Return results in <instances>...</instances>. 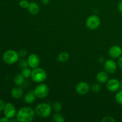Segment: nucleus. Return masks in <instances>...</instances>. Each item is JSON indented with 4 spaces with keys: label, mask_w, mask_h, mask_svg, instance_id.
<instances>
[{
    "label": "nucleus",
    "mask_w": 122,
    "mask_h": 122,
    "mask_svg": "<svg viewBox=\"0 0 122 122\" xmlns=\"http://www.w3.org/2000/svg\"><path fill=\"white\" fill-rule=\"evenodd\" d=\"M35 112L29 107H21L16 113V119L20 122H30L34 119Z\"/></svg>",
    "instance_id": "f257e3e1"
},
{
    "label": "nucleus",
    "mask_w": 122,
    "mask_h": 122,
    "mask_svg": "<svg viewBox=\"0 0 122 122\" xmlns=\"http://www.w3.org/2000/svg\"><path fill=\"white\" fill-rule=\"evenodd\" d=\"M51 106L49 104L42 102L36 106L35 108V114L41 118H46L51 115Z\"/></svg>",
    "instance_id": "f03ea898"
},
{
    "label": "nucleus",
    "mask_w": 122,
    "mask_h": 122,
    "mask_svg": "<svg viewBox=\"0 0 122 122\" xmlns=\"http://www.w3.org/2000/svg\"><path fill=\"white\" fill-rule=\"evenodd\" d=\"M31 79L32 81L37 83H41L47 78V73L44 69L40 67L33 69L31 74Z\"/></svg>",
    "instance_id": "7ed1b4c3"
},
{
    "label": "nucleus",
    "mask_w": 122,
    "mask_h": 122,
    "mask_svg": "<svg viewBox=\"0 0 122 122\" xmlns=\"http://www.w3.org/2000/svg\"><path fill=\"white\" fill-rule=\"evenodd\" d=\"M19 52L13 50H7L2 56V60L7 64H13L18 61L19 59Z\"/></svg>",
    "instance_id": "20e7f679"
},
{
    "label": "nucleus",
    "mask_w": 122,
    "mask_h": 122,
    "mask_svg": "<svg viewBox=\"0 0 122 122\" xmlns=\"http://www.w3.org/2000/svg\"><path fill=\"white\" fill-rule=\"evenodd\" d=\"M36 98L42 99L46 97L49 94V88L46 84L40 83L33 90Z\"/></svg>",
    "instance_id": "39448f33"
},
{
    "label": "nucleus",
    "mask_w": 122,
    "mask_h": 122,
    "mask_svg": "<svg viewBox=\"0 0 122 122\" xmlns=\"http://www.w3.org/2000/svg\"><path fill=\"white\" fill-rule=\"evenodd\" d=\"M101 25L100 17L96 15H90L86 20V27L90 30H95L98 28Z\"/></svg>",
    "instance_id": "423d86ee"
},
{
    "label": "nucleus",
    "mask_w": 122,
    "mask_h": 122,
    "mask_svg": "<svg viewBox=\"0 0 122 122\" xmlns=\"http://www.w3.org/2000/svg\"><path fill=\"white\" fill-rule=\"evenodd\" d=\"M4 114L6 117L9 119L14 118L16 116V109L15 106L11 102H7L4 109Z\"/></svg>",
    "instance_id": "0eeeda50"
},
{
    "label": "nucleus",
    "mask_w": 122,
    "mask_h": 122,
    "mask_svg": "<svg viewBox=\"0 0 122 122\" xmlns=\"http://www.w3.org/2000/svg\"><path fill=\"white\" fill-rule=\"evenodd\" d=\"M104 67L105 70L108 73L112 74L115 73L116 71L117 70V64H116V63L114 60L112 59H109L105 61Z\"/></svg>",
    "instance_id": "6e6552de"
},
{
    "label": "nucleus",
    "mask_w": 122,
    "mask_h": 122,
    "mask_svg": "<svg viewBox=\"0 0 122 122\" xmlns=\"http://www.w3.org/2000/svg\"><path fill=\"white\" fill-rule=\"evenodd\" d=\"M90 90V86L87 82H81L76 85V91L79 95H86Z\"/></svg>",
    "instance_id": "1a4fd4ad"
},
{
    "label": "nucleus",
    "mask_w": 122,
    "mask_h": 122,
    "mask_svg": "<svg viewBox=\"0 0 122 122\" xmlns=\"http://www.w3.org/2000/svg\"><path fill=\"white\" fill-rule=\"evenodd\" d=\"M29 66L31 69H35L38 67L40 64V59L38 56L36 54H31L28 56L27 58Z\"/></svg>",
    "instance_id": "9d476101"
},
{
    "label": "nucleus",
    "mask_w": 122,
    "mask_h": 122,
    "mask_svg": "<svg viewBox=\"0 0 122 122\" xmlns=\"http://www.w3.org/2000/svg\"><path fill=\"white\" fill-rule=\"evenodd\" d=\"M107 88L111 92H116L120 89V82L116 79H112L107 81Z\"/></svg>",
    "instance_id": "9b49d317"
},
{
    "label": "nucleus",
    "mask_w": 122,
    "mask_h": 122,
    "mask_svg": "<svg viewBox=\"0 0 122 122\" xmlns=\"http://www.w3.org/2000/svg\"><path fill=\"white\" fill-rule=\"evenodd\" d=\"M108 54L111 57L113 58H117L121 57L122 55V48L119 45L112 46L108 51Z\"/></svg>",
    "instance_id": "f8f14e48"
},
{
    "label": "nucleus",
    "mask_w": 122,
    "mask_h": 122,
    "mask_svg": "<svg viewBox=\"0 0 122 122\" xmlns=\"http://www.w3.org/2000/svg\"><path fill=\"white\" fill-rule=\"evenodd\" d=\"M23 94L24 91L23 89L19 86L13 88L12 89L11 92L12 97L15 100H19V99L21 98L23 96Z\"/></svg>",
    "instance_id": "ddd939ff"
},
{
    "label": "nucleus",
    "mask_w": 122,
    "mask_h": 122,
    "mask_svg": "<svg viewBox=\"0 0 122 122\" xmlns=\"http://www.w3.org/2000/svg\"><path fill=\"white\" fill-rule=\"evenodd\" d=\"M96 79L99 83H104L109 80V76L107 71H101L98 73L96 76Z\"/></svg>",
    "instance_id": "4468645a"
},
{
    "label": "nucleus",
    "mask_w": 122,
    "mask_h": 122,
    "mask_svg": "<svg viewBox=\"0 0 122 122\" xmlns=\"http://www.w3.org/2000/svg\"><path fill=\"white\" fill-rule=\"evenodd\" d=\"M27 9H28L29 13L32 15H36L39 13V11H40L39 5L36 3L35 2H30Z\"/></svg>",
    "instance_id": "2eb2a0df"
},
{
    "label": "nucleus",
    "mask_w": 122,
    "mask_h": 122,
    "mask_svg": "<svg viewBox=\"0 0 122 122\" xmlns=\"http://www.w3.org/2000/svg\"><path fill=\"white\" fill-rule=\"evenodd\" d=\"M36 98V97L34 91H30L25 95L24 101H25V102L26 104H32L35 101Z\"/></svg>",
    "instance_id": "dca6fc26"
},
{
    "label": "nucleus",
    "mask_w": 122,
    "mask_h": 122,
    "mask_svg": "<svg viewBox=\"0 0 122 122\" xmlns=\"http://www.w3.org/2000/svg\"><path fill=\"white\" fill-rule=\"evenodd\" d=\"M25 82V77L21 74H17L14 77V82L17 86H21Z\"/></svg>",
    "instance_id": "f3484780"
},
{
    "label": "nucleus",
    "mask_w": 122,
    "mask_h": 122,
    "mask_svg": "<svg viewBox=\"0 0 122 122\" xmlns=\"http://www.w3.org/2000/svg\"><path fill=\"white\" fill-rule=\"evenodd\" d=\"M69 58V54L67 52H63L59 54L57 57V60L59 62L61 63H64V62L67 61Z\"/></svg>",
    "instance_id": "a211bd4d"
},
{
    "label": "nucleus",
    "mask_w": 122,
    "mask_h": 122,
    "mask_svg": "<svg viewBox=\"0 0 122 122\" xmlns=\"http://www.w3.org/2000/svg\"><path fill=\"white\" fill-rule=\"evenodd\" d=\"M21 74L25 78H29V77L31 76L32 70L30 68H29L28 67L23 68V69H22V70H21Z\"/></svg>",
    "instance_id": "6ab92c4d"
},
{
    "label": "nucleus",
    "mask_w": 122,
    "mask_h": 122,
    "mask_svg": "<svg viewBox=\"0 0 122 122\" xmlns=\"http://www.w3.org/2000/svg\"><path fill=\"white\" fill-rule=\"evenodd\" d=\"M52 120L55 122H65V119H64V117L63 115H61L60 113H56L52 117Z\"/></svg>",
    "instance_id": "aec40b11"
},
{
    "label": "nucleus",
    "mask_w": 122,
    "mask_h": 122,
    "mask_svg": "<svg viewBox=\"0 0 122 122\" xmlns=\"http://www.w3.org/2000/svg\"><path fill=\"white\" fill-rule=\"evenodd\" d=\"M115 100L119 104L122 106V89L119 91L115 96Z\"/></svg>",
    "instance_id": "412c9836"
},
{
    "label": "nucleus",
    "mask_w": 122,
    "mask_h": 122,
    "mask_svg": "<svg viewBox=\"0 0 122 122\" xmlns=\"http://www.w3.org/2000/svg\"><path fill=\"white\" fill-rule=\"evenodd\" d=\"M52 107H53V109L54 110L55 112H59L61 110L62 105L60 102H58V101H56V102H55L53 104V106H52Z\"/></svg>",
    "instance_id": "4be33fe9"
},
{
    "label": "nucleus",
    "mask_w": 122,
    "mask_h": 122,
    "mask_svg": "<svg viewBox=\"0 0 122 122\" xmlns=\"http://www.w3.org/2000/svg\"><path fill=\"white\" fill-rule=\"evenodd\" d=\"M30 2L27 0H21L19 2V5L21 8L23 9H26V8H28V6L29 5Z\"/></svg>",
    "instance_id": "5701e85b"
},
{
    "label": "nucleus",
    "mask_w": 122,
    "mask_h": 122,
    "mask_svg": "<svg viewBox=\"0 0 122 122\" xmlns=\"http://www.w3.org/2000/svg\"><path fill=\"white\" fill-rule=\"evenodd\" d=\"M92 91L94 92H98L101 91V87L99 83H94L91 88Z\"/></svg>",
    "instance_id": "b1692460"
},
{
    "label": "nucleus",
    "mask_w": 122,
    "mask_h": 122,
    "mask_svg": "<svg viewBox=\"0 0 122 122\" xmlns=\"http://www.w3.org/2000/svg\"><path fill=\"white\" fill-rule=\"evenodd\" d=\"M19 65L21 69H23V68L27 67L29 66L27 60H26L25 59H21L19 61Z\"/></svg>",
    "instance_id": "393cba45"
},
{
    "label": "nucleus",
    "mask_w": 122,
    "mask_h": 122,
    "mask_svg": "<svg viewBox=\"0 0 122 122\" xmlns=\"http://www.w3.org/2000/svg\"><path fill=\"white\" fill-rule=\"evenodd\" d=\"M102 122H115L116 120L112 116H105L102 118V119L101 120Z\"/></svg>",
    "instance_id": "a878e982"
},
{
    "label": "nucleus",
    "mask_w": 122,
    "mask_h": 122,
    "mask_svg": "<svg viewBox=\"0 0 122 122\" xmlns=\"http://www.w3.org/2000/svg\"><path fill=\"white\" fill-rule=\"evenodd\" d=\"M19 56L21 57H25L27 55V51L25 49H21L19 51Z\"/></svg>",
    "instance_id": "bb28decb"
},
{
    "label": "nucleus",
    "mask_w": 122,
    "mask_h": 122,
    "mask_svg": "<svg viewBox=\"0 0 122 122\" xmlns=\"http://www.w3.org/2000/svg\"><path fill=\"white\" fill-rule=\"evenodd\" d=\"M5 102L3 100L0 99V112L4 110L5 106Z\"/></svg>",
    "instance_id": "cd10ccee"
},
{
    "label": "nucleus",
    "mask_w": 122,
    "mask_h": 122,
    "mask_svg": "<svg viewBox=\"0 0 122 122\" xmlns=\"http://www.w3.org/2000/svg\"><path fill=\"white\" fill-rule=\"evenodd\" d=\"M118 65H119V67L122 69V56L119 58V60H118Z\"/></svg>",
    "instance_id": "c85d7f7f"
},
{
    "label": "nucleus",
    "mask_w": 122,
    "mask_h": 122,
    "mask_svg": "<svg viewBox=\"0 0 122 122\" xmlns=\"http://www.w3.org/2000/svg\"><path fill=\"white\" fill-rule=\"evenodd\" d=\"M10 122V119L6 117L5 116L4 117H2L1 119H0V122Z\"/></svg>",
    "instance_id": "c756f323"
},
{
    "label": "nucleus",
    "mask_w": 122,
    "mask_h": 122,
    "mask_svg": "<svg viewBox=\"0 0 122 122\" xmlns=\"http://www.w3.org/2000/svg\"><path fill=\"white\" fill-rule=\"evenodd\" d=\"M118 9H119V11L122 13V0L119 2V4H118Z\"/></svg>",
    "instance_id": "7c9ffc66"
},
{
    "label": "nucleus",
    "mask_w": 122,
    "mask_h": 122,
    "mask_svg": "<svg viewBox=\"0 0 122 122\" xmlns=\"http://www.w3.org/2000/svg\"><path fill=\"white\" fill-rule=\"evenodd\" d=\"M51 0H41V2L44 5H48L50 2Z\"/></svg>",
    "instance_id": "2f4dec72"
},
{
    "label": "nucleus",
    "mask_w": 122,
    "mask_h": 122,
    "mask_svg": "<svg viewBox=\"0 0 122 122\" xmlns=\"http://www.w3.org/2000/svg\"><path fill=\"white\" fill-rule=\"evenodd\" d=\"M104 58H103L102 57H101L99 58V61L100 62V63H104Z\"/></svg>",
    "instance_id": "473e14b6"
}]
</instances>
